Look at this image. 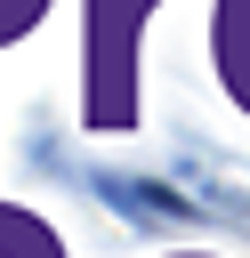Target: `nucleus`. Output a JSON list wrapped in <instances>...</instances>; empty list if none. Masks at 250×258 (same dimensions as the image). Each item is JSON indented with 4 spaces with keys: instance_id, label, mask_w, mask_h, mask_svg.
<instances>
[{
    "instance_id": "39448f33",
    "label": "nucleus",
    "mask_w": 250,
    "mask_h": 258,
    "mask_svg": "<svg viewBox=\"0 0 250 258\" xmlns=\"http://www.w3.org/2000/svg\"><path fill=\"white\" fill-rule=\"evenodd\" d=\"M40 16H48V0H0V48H16Z\"/></svg>"
},
{
    "instance_id": "423d86ee",
    "label": "nucleus",
    "mask_w": 250,
    "mask_h": 258,
    "mask_svg": "<svg viewBox=\"0 0 250 258\" xmlns=\"http://www.w3.org/2000/svg\"><path fill=\"white\" fill-rule=\"evenodd\" d=\"M169 258H218V250H169Z\"/></svg>"
},
{
    "instance_id": "f03ea898",
    "label": "nucleus",
    "mask_w": 250,
    "mask_h": 258,
    "mask_svg": "<svg viewBox=\"0 0 250 258\" xmlns=\"http://www.w3.org/2000/svg\"><path fill=\"white\" fill-rule=\"evenodd\" d=\"M89 194L129 226V234H194L210 226V202L169 185V177H129V169H89Z\"/></svg>"
},
{
    "instance_id": "7ed1b4c3",
    "label": "nucleus",
    "mask_w": 250,
    "mask_h": 258,
    "mask_svg": "<svg viewBox=\"0 0 250 258\" xmlns=\"http://www.w3.org/2000/svg\"><path fill=\"white\" fill-rule=\"evenodd\" d=\"M210 73H218L226 105L250 113V0H218L210 8Z\"/></svg>"
},
{
    "instance_id": "f257e3e1",
    "label": "nucleus",
    "mask_w": 250,
    "mask_h": 258,
    "mask_svg": "<svg viewBox=\"0 0 250 258\" xmlns=\"http://www.w3.org/2000/svg\"><path fill=\"white\" fill-rule=\"evenodd\" d=\"M169 0H81V129L113 137L137 129V64H145V24Z\"/></svg>"
},
{
    "instance_id": "20e7f679",
    "label": "nucleus",
    "mask_w": 250,
    "mask_h": 258,
    "mask_svg": "<svg viewBox=\"0 0 250 258\" xmlns=\"http://www.w3.org/2000/svg\"><path fill=\"white\" fill-rule=\"evenodd\" d=\"M0 258H65V242L32 218V210H16V202H0Z\"/></svg>"
}]
</instances>
